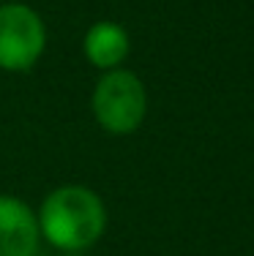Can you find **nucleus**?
<instances>
[{
    "mask_svg": "<svg viewBox=\"0 0 254 256\" xmlns=\"http://www.w3.org/2000/svg\"><path fill=\"white\" fill-rule=\"evenodd\" d=\"M129 54V33L118 22H96L85 33V58L96 68L112 71Z\"/></svg>",
    "mask_w": 254,
    "mask_h": 256,
    "instance_id": "nucleus-5",
    "label": "nucleus"
},
{
    "mask_svg": "<svg viewBox=\"0 0 254 256\" xmlns=\"http://www.w3.org/2000/svg\"><path fill=\"white\" fill-rule=\"evenodd\" d=\"M107 226V210L96 191L85 186H60L44 199L39 232L60 251L90 248Z\"/></svg>",
    "mask_w": 254,
    "mask_h": 256,
    "instance_id": "nucleus-1",
    "label": "nucleus"
},
{
    "mask_svg": "<svg viewBox=\"0 0 254 256\" xmlns=\"http://www.w3.org/2000/svg\"><path fill=\"white\" fill-rule=\"evenodd\" d=\"M47 46L44 20L25 3L0 6V68L28 71Z\"/></svg>",
    "mask_w": 254,
    "mask_h": 256,
    "instance_id": "nucleus-3",
    "label": "nucleus"
},
{
    "mask_svg": "<svg viewBox=\"0 0 254 256\" xmlns=\"http://www.w3.org/2000/svg\"><path fill=\"white\" fill-rule=\"evenodd\" d=\"M93 114L110 134H131L140 128L148 112V93L140 76L126 68H112L99 79L93 90Z\"/></svg>",
    "mask_w": 254,
    "mask_h": 256,
    "instance_id": "nucleus-2",
    "label": "nucleus"
},
{
    "mask_svg": "<svg viewBox=\"0 0 254 256\" xmlns=\"http://www.w3.org/2000/svg\"><path fill=\"white\" fill-rule=\"evenodd\" d=\"M39 218L17 196L0 194V256H36Z\"/></svg>",
    "mask_w": 254,
    "mask_h": 256,
    "instance_id": "nucleus-4",
    "label": "nucleus"
}]
</instances>
